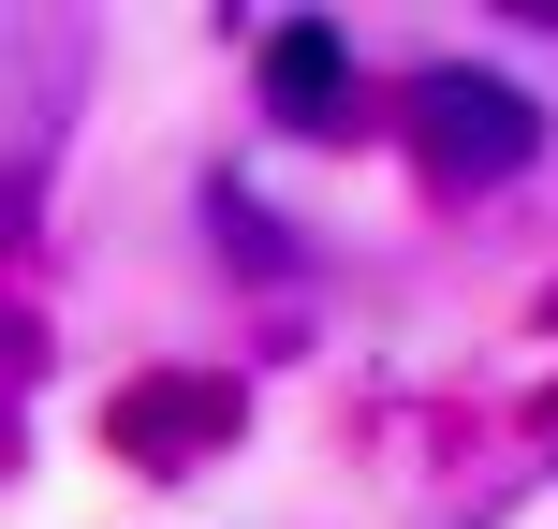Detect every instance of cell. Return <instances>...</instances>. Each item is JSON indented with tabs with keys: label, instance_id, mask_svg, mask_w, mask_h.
I'll return each mask as SVG.
<instances>
[{
	"label": "cell",
	"instance_id": "cell-1",
	"mask_svg": "<svg viewBox=\"0 0 558 529\" xmlns=\"http://www.w3.org/2000/svg\"><path fill=\"white\" fill-rule=\"evenodd\" d=\"M426 163H441V177H471V192H485V177H514V163H530V147H544V118H530V88H500V74H426Z\"/></svg>",
	"mask_w": 558,
	"mask_h": 529
},
{
	"label": "cell",
	"instance_id": "cell-2",
	"mask_svg": "<svg viewBox=\"0 0 558 529\" xmlns=\"http://www.w3.org/2000/svg\"><path fill=\"white\" fill-rule=\"evenodd\" d=\"M265 104L279 118H324L338 104V45H324V29H279V45H265Z\"/></svg>",
	"mask_w": 558,
	"mask_h": 529
}]
</instances>
